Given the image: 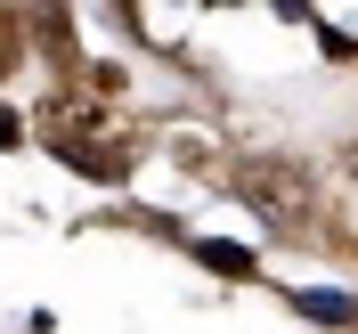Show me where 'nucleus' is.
Returning <instances> with one entry per match:
<instances>
[{
    "instance_id": "nucleus-3",
    "label": "nucleus",
    "mask_w": 358,
    "mask_h": 334,
    "mask_svg": "<svg viewBox=\"0 0 358 334\" xmlns=\"http://www.w3.org/2000/svg\"><path fill=\"white\" fill-rule=\"evenodd\" d=\"M317 49H326V57H350V49H358V33H342V25H326V33H317Z\"/></svg>"
},
{
    "instance_id": "nucleus-2",
    "label": "nucleus",
    "mask_w": 358,
    "mask_h": 334,
    "mask_svg": "<svg viewBox=\"0 0 358 334\" xmlns=\"http://www.w3.org/2000/svg\"><path fill=\"white\" fill-rule=\"evenodd\" d=\"M196 261L220 269V277H252V253L245 245H220V237H196Z\"/></svg>"
},
{
    "instance_id": "nucleus-4",
    "label": "nucleus",
    "mask_w": 358,
    "mask_h": 334,
    "mask_svg": "<svg viewBox=\"0 0 358 334\" xmlns=\"http://www.w3.org/2000/svg\"><path fill=\"white\" fill-rule=\"evenodd\" d=\"M0 147H17V114L8 106H0Z\"/></svg>"
},
{
    "instance_id": "nucleus-1",
    "label": "nucleus",
    "mask_w": 358,
    "mask_h": 334,
    "mask_svg": "<svg viewBox=\"0 0 358 334\" xmlns=\"http://www.w3.org/2000/svg\"><path fill=\"white\" fill-rule=\"evenodd\" d=\"M293 310H301V318H317V326H358V302H350V293H334V286L293 293Z\"/></svg>"
}]
</instances>
